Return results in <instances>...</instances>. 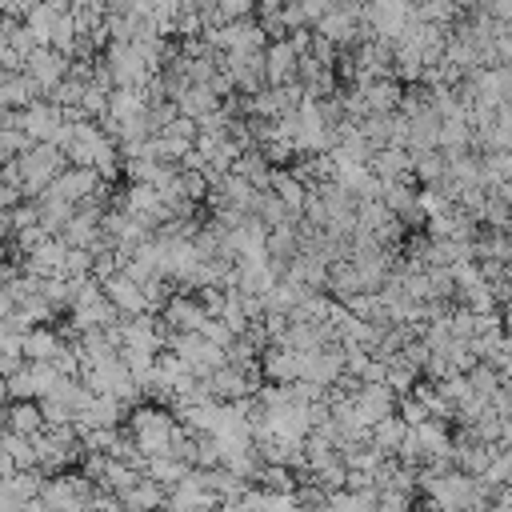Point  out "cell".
I'll use <instances>...</instances> for the list:
<instances>
[{
	"label": "cell",
	"instance_id": "8fae6325",
	"mask_svg": "<svg viewBox=\"0 0 512 512\" xmlns=\"http://www.w3.org/2000/svg\"><path fill=\"white\" fill-rule=\"evenodd\" d=\"M300 364H304V352H296L288 344H268L260 352V376L268 384H280V388H288V384L300 380Z\"/></svg>",
	"mask_w": 512,
	"mask_h": 512
},
{
	"label": "cell",
	"instance_id": "30bf717a",
	"mask_svg": "<svg viewBox=\"0 0 512 512\" xmlns=\"http://www.w3.org/2000/svg\"><path fill=\"white\" fill-rule=\"evenodd\" d=\"M300 52L292 48V40H272L268 52H264V76H268V88H288V84H300Z\"/></svg>",
	"mask_w": 512,
	"mask_h": 512
},
{
	"label": "cell",
	"instance_id": "2e32d148",
	"mask_svg": "<svg viewBox=\"0 0 512 512\" xmlns=\"http://www.w3.org/2000/svg\"><path fill=\"white\" fill-rule=\"evenodd\" d=\"M276 196H280V204L292 212V220H300L304 216V204H308V184H300L296 176H292V168H272V184H268Z\"/></svg>",
	"mask_w": 512,
	"mask_h": 512
},
{
	"label": "cell",
	"instance_id": "8992f818",
	"mask_svg": "<svg viewBox=\"0 0 512 512\" xmlns=\"http://www.w3.org/2000/svg\"><path fill=\"white\" fill-rule=\"evenodd\" d=\"M64 120H68V116H64L52 100H36V104H28L24 112H12V124H16L32 144H48Z\"/></svg>",
	"mask_w": 512,
	"mask_h": 512
},
{
	"label": "cell",
	"instance_id": "4fadbf2b",
	"mask_svg": "<svg viewBox=\"0 0 512 512\" xmlns=\"http://www.w3.org/2000/svg\"><path fill=\"white\" fill-rule=\"evenodd\" d=\"M120 500V508L124 512H164V504H168V488L164 484H156V480H148V476H140L124 496H116Z\"/></svg>",
	"mask_w": 512,
	"mask_h": 512
},
{
	"label": "cell",
	"instance_id": "52a82bcc",
	"mask_svg": "<svg viewBox=\"0 0 512 512\" xmlns=\"http://www.w3.org/2000/svg\"><path fill=\"white\" fill-rule=\"evenodd\" d=\"M208 320H212V316H208V308L200 304L196 292H172V300H168L164 312H160V324H164L168 332H204Z\"/></svg>",
	"mask_w": 512,
	"mask_h": 512
},
{
	"label": "cell",
	"instance_id": "ac0fdd59",
	"mask_svg": "<svg viewBox=\"0 0 512 512\" xmlns=\"http://www.w3.org/2000/svg\"><path fill=\"white\" fill-rule=\"evenodd\" d=\"M232 172H236L240 180H248L256 192H268V184H272V164L264 160V152H260V148L244 152V156L232 164Z\"/></svg>",
	"mask_w": 512,
	"mask_h": 512
},
{
	"label": "cell",
	"instance_id": "6da1fadb",
	"mask_svg": "<svg viewBox=\"0 0 512 512\" xmlns=\"http://www.w3.org/2000/svg\"><path fill=\"white\" fill-rule=\"evenodd\" d=\"M124 428H128L136 452L144 456V464L156 460V456H176V444L184 440V424L176 420L172 408H160V404L132 408V416H128Z\"/></svg>",
	"mask_w": 512,
	"mask_h": 512
},
{
	"label": "cell",
	"instance_id": "9a60e30c",
	"mask_svg": "<svg viewBox=\"0 0 512 512\" xmlns=\"http://www.w3.org/2000/svg\"><path fill=\"white\" fill-rule=\"evenodd\" d=\"M4 428L12 432V436H40L48 424H44V412H40V404H32V400H12V404H4Z\"/></svg>",
	"mask_w": 512,
	"mask_h": 512
},
{
	"label": "cell",
	"instance_id": "ffe728a7",
	"mask_svg": "<svg viewBox=\"0 0 512 512\" xmlns=\"http://www.w3.org/2000/svg\"><path fill=\"white\" fill-rule=\"evenodd\" d=\"M188 472L192 468L184 460H176V456H156V460L144 464V476L156 480V484H164V488H176L180 480H188Z\"/></svg>",
	"mask_w": 512,
	"mask_h": 512
},
{
	"label": "cell",
	"instance_id": "5b68a950",
	"mask_svg": "<svg viewBox=\"0 0 512 512\" xmlns=\"http://www.w3.org/2000/svg\"><path fill=\"white\" fill-rule=\"evenodd\" d=\"M68 68H72V60H68L64 52H56V48H36V52L24 60V76L36 84V92H40L44 100L68 80Z\"/></svg>",
	"mask_w": 512,
	"mask_h": 512
},
{
	"label": "cell",
	"instance_id": "7a4b0ae2",
	"mask_svg": "<svg viewBox=\"0 0 512 512\" xmlns=\"http://www.w3.org/2000/svg\"><path fill=\"white\" fill-rule=\"evenodd\" d=\"M16 168H20V184H24V200H40L56 176L68 168V156L52 144H32L24 156H16Z\"/></svg>",
	"mask_w": 512,
	"mask_h": 512
},
{
	"label": "cell",
	"instance_id": "3957f363",
	"mask_svg": "<svg viewBox=\"0 0 512 512\" xmlns=\"http://www.w3.org/2000/svg\"><path fill=\"white\" fill-rule=\"evenodd\" d=\"M100 64L108 68L112 88H136V92H144L156 80V68L144 60V52L136 44H108L100 52Z\"/></svg>",
	"mask_w": 512,
	"mask_h": 512
},
{
	"label": "cell",
	"instance_id": "9c48e42d",
	"mask_svg": "<svg viewBox=\"0 0 512 512\" xmlns=\"http://www.w3.org/2000/svg\"><path fill=\"white\" fill-rule=\"evenodd\" d=\"M352 396H356V412H360V420H364L368 432H372L380 420H388V416L400 412V396H396L388 384H360Z\"/></svg>",
	"mask_w": 512,
	"mask_h": 512
},
{
	"label": "cell",
	"instance_id": "d6986e66",
	"mask_svg": "<svg viewBox=\"0 0 512 512\" xmlns=\"http://www.w3.org/2000/svg\"><path fill=\"white\" fill-rule=\"evenodd\" d=\"M44 480H48V476H44L40 468H36V472H12L8 480H0V488H4V492H8V496L20 504V508H24L28 500H36V496H40Z\"/></svg>",
	"mask_w": 512,
	"mask_h": 512
},
{
	"label": "cell",
	"instance_id": "277c9868",
	"mask_svg": "<svg viewBox=\"0 0 512 512\" xmlns=\"http://www.w3.org/2000/svg\"><path fill=\"white\" fill-rule=\"evenodd\" d=\"M60 380H64V376H60L52 364H28V360H24V368L4 380V384H8V404H12V400H32V404H40L44 396H52V388H56Z\"/></svg>",
	"mask_w": 512,
	"mask_h": 512
},
{
	"label": "cell",
	"instance_id": "e0dca14e",
	"mask_svg": "<svg viewBox=\"0 0 512 512\" xmlns=\"http://www.w3.org/2000/svg\"><path fill=\"white\" fill-rule=\"evenodd\" d=\"M404 436H408V424H404L400 416H388V420H380V424L368 432V444H372L384 460H396V452H400Z\"/></svg>",
	"mask_w": 512,
	"mask_h": 512
},
{
	"label": "cell",
	"instance_id": "5bb4252c",
	"mask_svg": "<svg viewBox=\"0 0 512 512\" xmlns=\"http://www.w3.org/2000/svg\"><path fill=\"white\" fill-rule=\"evenodd\" d=\"M64 344H68V340L60 336V328H56V324L32 328V332H24V360H28V364H52V360H56V352H60Z\"/></svg>",
	"mask_w": 512,
	"mask_h": 512
},
{
	"label": "cell",
	"instance_id": "7c38bea8",
	"mask_svg": "<svg viewBox=\"0 0 512 512\" xmlns=\"http://www.w3.org/2000/svg\"><path fill=\"white\" fill-rule=\"evenodd\" d=\"M100 188H104V180H100L92 168H72V164H68V168L56 176V184H52V192H56V196H64L72 208L88 204Z\"/></svg>",
	"mask_w": 512,
	"mask_h": 512
},
{
	"label": "cell",
	"instance_id": "ba28073f",
	"mask_svg": "<svg viewBox=\"0 0 512 512\" xmlns=\"http://www.w3.org/2000/svg\"><path fill=\"white\" fill-rule=\"evenodd\" d=\"M100 288H104L108 304L120 312V320L152 316V312H148V300H144V284H140V280H132L128 272H116V276H112V280H104Z\"/></svg>",
	"mask_w": 512,
	"mask_h": 512
}]
</instances>
